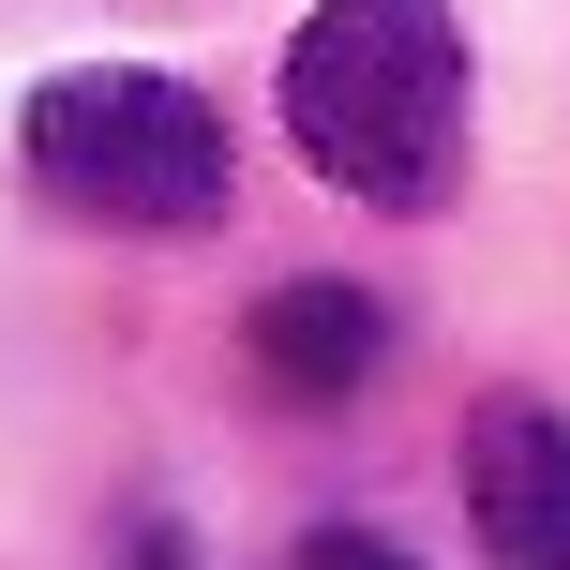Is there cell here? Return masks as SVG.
Masks as SVG:
<instances>
[{
  "label": "cell",
  "mask_w": 570,
  "mask_h": 570,
  "mask_svg": "<svg viewBox=\"0 0 570 570\" xmlns=\"http://www.w3.org/2000/svg\"><path fill=\"white\" fill-rule=\"evenodd\" d=\"M301 570H421V556H405L391 525H315V541H301Z\"/></svg>",
  "instance_id": "5b68a950"
},
{
  "label": "cell",
  "mask_w": 570,
  "mask_h": 570,
  "mask_svg": "<svg viewBox=\"0 0 570 570\" xmlns=\"http://www.w3.org/2000/svg\"><path fill=\"white\" fill-rule=\"evenodd\" d=\"M285 136L361 210H451L465 180V30L451 0H315L285 46Z\"/></svg>",
  "instance_id": "6da1fadb"
},
{
  "label": "cell",
  "mask_w": 570,
  "mask_h": 570,
  "mask_svg": "<svg viewBox=\"0 0 570 570\" xmlns=\"http://www.w3.org/2000/svg\"><path fill=\"white\" fill-rule=\"evenodd\" d=\"M16 150L60 210L90 226H136V240H180V226H226L240 196V150H226V106L150 60H90V76H46L16 106Z\"/></svg>",
  "instance_id": "7a4b0ae2"
},
{
  "label": "cell",
  "mask_w": 570,
  "mask_h": 570,
  "mask_svg": "<svg viewBox=\"0 0 570 570\" xmlns=\"http://www.w3.org/2000/svg\"><path fill=\"white\" fill-rule=\"evenodd\" d=\"M465 525L495 570H570V421L541 391L465 405Z\"/></svg>",
  "instance_id": "3957f363"
},
{
  "label": "cell",
  "mask_w": 570,
  "mask_h": 570,
  "mask_svg": "<svg viewBox=\"0 0 570 570\" xmlns=\"http://www.w3.org/2000/svg\"><path fill=\"white\" fill-rule=\"evenodd\" d=\"M240 361H256L285 405H345L375 361H391V301L345 285V271H285L271 301L240 315Z\"/></svg>",
  "instance_id": "277c9868"
}]
</instances>
